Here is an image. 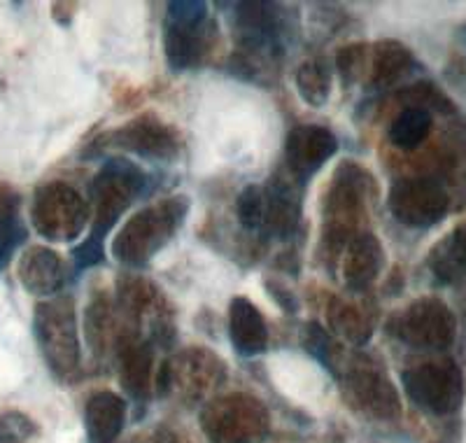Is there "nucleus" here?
<instances>
[{
	"mask_svg": "<svg viewBox=\"0 0 466 443\" xmlns=\"http://www.w3.org/2000/svg\"><path fill=\"white\" fill-rule=\"evenodd\" d=\"M189 212V201L187 196H170L159 201L145 211L136 212L131 220L116 233L112 243V254L116 262L140 269L149 264L154 254L159 252L175 232L185 224V217Z\"/></svg>",
	"mask_w": 466,
	"mask_h": 443,
	"instance_id": "f257e3e1",
	"label": "nucleus"
},
{
	"mask_svg": "<svg viewBox=\"0 0 466 443\" xmlns=\"http://www.w3.org/2000/svg\"><path fill=\"white\" fill-rule=\"evenodd\" d=\"M145 190H147V175L138 164L127 159H107L106 166L91 182V199L96 208L91 236L103 241L124 211L140 194H145Z\"/></svg>",
	"mask_w": 466,
	"mask_h": 443,
	"instance_id": "f03ea898",
	"label": "nucleus"
},
{
	"mask_svg": "<svg viewBox=\"0 0 466 443\" xmlns=\"http://www.w3.org/2000/svg\"><path fill=\"white\" fill-rule=\"evenodd\" d=\"M387 332L408 348L441 353L457 338V317L439 296H422L390 320Z\"/></svg>",
	"mask_w": 466,
	"mask_h": 443,
	"instance_id": "7ed1b4c3",
	"label": "nucleus"
},
{
	"mask_svg": "<svg viewBox=\"0 0 466 443\" xmlns=\"http://www.w3.org/2000/svg\"><path fill=\"white\" fill-rule=\"evenodd\" d=\"M33 334L45 362L58 378H66L80 366V341H77L73 301L61 296L37 304L33 315Z\"/></svg>",
	"mask_w": 466,
	"mask_h": 443,
	"instance_id": "20e7f679",
	"label": "nucleus"
},
{
	"mask_svg": "<svg viewBox=\"0 0 466 443\" xmlns=\"http://www.w3.org/2000/svg\"><path fill=\"white\" fill-rule=\"evenodd\" d=\"M401 383L408 399L431 416H451L464 401V374L452 359L410 366Z\"/></svg>",
	"mask_w": 466,
	"mask_h": 443,
	"instance_id": "39448f33",
	"label": "nucleus"
},
{
	"mask_svg": "<svg viewBox=\"0 0 466 443\" xmlns=\"http://www.w3.org/2000/svg\"><path fill=\"white\" fill-rule=\"evenodd\" d=\"M86 203L66 182H47L33 196L31 222L35 232L54 243H68L86 227Z\"/></svg>",
	"mask_w": 466,
	"mask_h": 443,
	"instance_id": "423d86ee",
	"label": "nucleus"
},
{
	"mask_svg": "<svg viewBox=\"0 0 466 443\" xmlns=\"http://www.w3.org/2000/svg\"><path fill=\"white\" fill-rule=\"evenodd\" d=\"M201 425L212 443H252L266 434L268 416L252 397L228 395L208 404Z\"/></svg>",
	"mask_w": 466,
	"mask_h": 443,
	"instance_id": "0eeeda50",
	"label": "nucleus"
},
{
	"mask_svg": "<svg viewBox=\"0 0 466 443\" xmlns=\"http://www.w3.org/2000/svg\"><path fill=\"white\" fill-rule=\"evenodd\" d=\"M387 206L403 227L431 229L451 211V196L436 180L401 178L390 190Z\"/></svg>",
	"mask_w": 466,
	"mask_h": 443,
	"instance_id": "6e6552de",
	"label": "nucleus"
},
{
	"mask_svg": "<svg viewBox=\"0 0 466 443\" xmlns=\"http://www.w3.org/2000/svg\"><path fill=\"white\" fill-rule=\"evenodd\" d=\"M380 365L371 362H357L355 369L348 371V392L355 407L361 408L366 416L378 420H397L401 416V401H399L397 387L387 378Z\"/></svg>",
	"mask_w": 466,
	"mask_h": 443,
	"instance_id": "1a4fd4ad",
	"label": "nucleus"
},
{
	"mask_svg": "<svg viewBox=\"0 0 466 443\" xmlns=\"http://www.w3.org/2000/svg\"><path fill=\"white\" fill-rule=\"evenodd\" d=\"M112 148L127 149L143 159L170 161L180 152V138L154 115H140L107 136Z\"/></svg>",
	"mask_w": 466,
	"mask_h": 443,
	"instance_id": "9d476101",
	"label": "nucleus"
},
{
	"mask_svg": "<svg viewBox=\"0 0 466 443\" xmlns=\"http://www.w3.org/2000/svg\"><path fill=\"white\" fill-rule=\"evenodd\" d=\"M336 152H339V140L324 127L306 124V127L291 129L289 136H287V166H289L291 175L299 180H306L318 173Z\"/></svg>",
	"mask_w": 466,
	"mask_h": 443,
	"instance_id": "9b49d317",
	"label": "nucleus"
},
{
	"mask_svg": "<svg viewBox=\"0 0 466 443\" xmlns=\"http://www.w3.org/2000/svg\"><path fill=\"white\" fill-rule=\"evenodd\" d=\"M16 273L24 290L35 296H52L66 285L64 259L43 245H35L22 254Z\"/></svg>",
	"mask_w": 466,
	"mask_h": 443,
	"instance_id": "f8f14e48",
	"label": "nucleus"
},
{
	"mask_svg": "<svg viewBox=\"0 0 466 443\" xmlns=\"http://www.w3.org/2000/svg\"><path fill=\"white\" fill-rule=\"evenodd\" d=\"M385 264L382 245L373 233H357L348 245L343 259L345 287L352 292H364L373 285Z\"/></svg>",
	"mask_w": 466,
	"mask_h": 443,
	"instance_id": "ddd939ff",
	"label": "nucleus"
},
{
	"mask_svg": "<svg viewBox=\"0 0 466 443\" xmlns=\"http://www.w3.org/2000/svg\"><path fill=\"white\" fill-rule=\"evenodd\" d=\"M228 338L236 353L255 357L268 345V329L259 308L245 296H236L228 306Z\"/></svg>",
	"mask_w": 466,
	"mask_h": 443,
	"instance_id": "4468645a",
	"label": "nucleus"
},
{
	"mask_svg": "<svg viewBox=\"0 0 466 443\" xmlns=\"http://www.w3.org/2000/svg\"><path fill=\"white\" fill-rule=\"evenodd\" d=\"M212 24L203 22L198 26H182V24H166L164 47L166 58L173 70H189L203 61L210 49Z\"/></svg>",
	"mask_w": 466,
	"mask_h": 443,
	"instance_id": "2eb2a0df",
	"label": "nucleus"
},
{
	"mask_svg": "<svg viewBox=\"0 0 466 443\" xmlns=\"http://www.w3.org/2000/svg\"><path fill=\"white\" fill-rule=\"evenodd\" d=\"M127 422V404L115 392H96L85 408V429L89 443H112Z\"/></svg>",
	"mask_w": 466,
	"mask_h": 443,
	"instance_id": "dca6fc26",
	"label": "nucleus"
},
{
	"mask_svg": "<svg viewBox=\"0 0 466 443\" xmlns=\"http://www.w3.org/2000/svg\"><path fill=\"white\" fill-rule=\"evenodd\" d=\"M266 211H264V232L270 236L287 238L294 233L299 224V196L294 185H287L280 178L270 180V185L264 190Z\"/></svg>",
	"mask_w": 466,
	"mask_h": 443,
	"instance_id": "f3484780",
	"label": "nucleus"
},
{
	"mask_svg": "<svg viewBox=\"0 0 466 443\" xmlns=\"http://www.w3.org/2000/svg\"><path fill=\"white\" fill-rule=\"evenodd\" d=\"M427 264H430L434 278L443 285L466 283V222H461L455 232L441 238L430 252Z\"/></svg>",
	"mask_w": 466,
	"mask_h": 443,
	"instance_id": "a211bd4d",
	"label": "nucleus"
},
{
	"mask_svg": "<svg viewBox=\"0 0 466 443\" xmlns=\"http://www.w3.org/2000/svg\"><path fill=\"white\" fill-rule=\"evenodd\" d=\"M26 224L22 220V196L12 187L0 185V271L7 269L12 254L26 243Z\"/></svg>",
	"mask_w": 466,
	"mask_h": 443,
	"instance_id": "6ab92c4d",
	"label": "nucleus"
},
{
	"mask_svg": "<svg viewBox=\"0 0 466 443\" xmlns=\"http://www.w3.org/2000/svg\"><path fill=\"white\" fill-rule=\"evenodd\" d=\"M415 66V58L406 45L397 40H382L373 45L371 82L376 87H392L401 82Z\"/></svg>",
	"mask_w": 466,
	"mask_h": 443,
	"instance_id": "aec40b11",
	"label": "nucleus"
},
{
	"mask_svg": "<svg viewBox=\"0 0 466 443\" xmlns=\"http://www.w3.org/2000/svg\"><path fill=\"white\" fill-rule=\"evenodd\" d=\"M431 124V112L427 108H403L390 124V143L403 152H413L430 138Z\"/></svg>",
	"mask_w": 466,
	"mask_h": 443,
	"instance_id": "412c9836",
	"label": "nucleus"
},
{
	"mask_svg": "<svg viewBox=\"0 0 466 443\" xmlns=\"http://www.w3.org/2000/svg\"><path fill=\"white\" fill-rule=\"evenodd\" d=\"M152 345L140 344L127 350L122 362V387L133 399H147L152 383Z\"/></svg>",
	"mask_w": 466,
	"mask_h": 443,
	"instance_id": "4be33fe9",
	"label": "nucleus"
},
{
	"mask_svg": "<svg viewBox=\"0 0 466 443\" xmlns=\"http://www.w3.org/2000/svg\"><path fill=\"white\" fill-rule=\"evenodd\" d=\"M329 322L336 332L343 334L348 341L355 345H364L373 332V320L364 308L348 304V301L334 299L331 308H329Z\"/></svg>",
	"mask_w": 466,
	"mask_h": 443,
	"instance_id": "5701e85b",
	"label": "nucleus"
},
{
	"mask_svg": "<svg viewBox=\"0 0 466 443\" xmlns=\"http://www.w3.org/2000/svg\"><path fill=\"white\" fill-rule=\"evenodd\" d=\"M297 91L308 106L322 108L327 106L329 96H331V73L322 61H306L299 66L297 75Z\"/></svg>",
	"mask_w": 466,
	"mask_h": 443,
	"instance_id": "b1692460",
	"label": "nucleus"
},
{
	"mask_svg": "<svg viewBox=\"0 0 466 443\" xmlns=\"http://www.w3.org/2000/svg\"><path fill=\"white\" fill-rule=\"evenodd\" d=\"M264 211H266V196L261 187L249 185L245 187L238 194L236 201V215L238 222L249 232H257V229L264 227Z\"/></svg>",
	"mask_w": 466,
	"mask_h": 443,
	"instance_id": "393cba45",
	"label": "nucleus"
},
{
	"mask_svg": "<svg viewBox=\"0 0 466 443\" xmlns=\"http://www.w3.org/2000/svg\"><path fill=\"white\" fill-rule=\"evenodd\" d=\"M303 348L313 355L315 359H319L324 365V369H329L331 374H336V345L331 341V336L327 334V329H322L319 325H306V332H303Z\"/></svg>",
	"mask_w": 466,
	"mask_h": 443,
	"instance_id": "a878e982",
	"label": "nucleus"
},
{
	"mask_svg": "<svg viewBox=\"0 0 466 443\" xmlns=\"http://www.w3.org/2000/svg\"><path fill=\"white\" fill-rule=\"evenodd\" d=\"M168 22L182 26H198L208 22V5L203 0H173L168 3Z\"/></svg>",
	"mask_w": 466,
	"mask_h": 443,
	"instance_id": "bb28decb",
	"label": "nucleus"
},
{
	"mask_svg": "<svg viewBox=\"0 0 466 443\" xmlns=\"http://www.w3.org/2000/svg\"><path fill=\"white\" fill-rule=\"evenodd\" d=\"M339 70L345 82H355L366 68V47L364 45H350L339 54Z\"/></svg>",
	"mask_w": 466,
	"mask_h": 443,
	"instance_id": "cd10ccee",
	"label": "nucleus"
},
{
	"mask_svg": "<svg viewBox=\"0 0 466 443\" xmlns=\"http://www.w3.org/2000/svg\"><path fill=\"white\" fill-rule=\"evenodd\" d=\"M103 257H106V250H103V241L89 236L82 245L73 250V259L77 269H91V266L101 264Z\"/></svg>",
	"mask_w": 466,
	"mask_h": 443,
	"instance_id": "c85d7f7f",
	"label": "nucleus"
},
{
	"mask_svg": "<svg viewBox=\"0 0 466 443\" xmlns=\"http://www.w3.org/2000/svg\"><path fill=\"white\" fill-rule=\"evenodd\" d=\"M270 296H276L278 304H280V306L285 308L287 313L297 311V299H294V294H291V292L280 290L278 285H273V287H270Z\"/></svg>",
	"mask_w": 466,
	"mask_h": 443,
	"instance_id": "c756f323",
	"label": "nucleus"
}]
</instances>
